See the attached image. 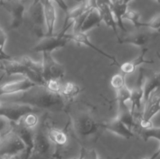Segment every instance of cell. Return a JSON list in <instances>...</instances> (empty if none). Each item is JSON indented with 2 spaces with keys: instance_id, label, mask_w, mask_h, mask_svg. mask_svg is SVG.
<instances>
[{
  "instance_id": "1",
  "label": "cell",
  "mask_w": 160,
  "mask_h": 159,
  "mask_svg": "<svg viewBox=\"0 0 160 159\" xmlns=\"http://www.w3.org/2000/svg\"><path fill=\"white\" fill-rule=\"evenodd\" d=\"M1 101L3 102L27 104L40 111L53 112L61 111L66 104L65 100L60 94L49 91L45 85H36L26 91L6 95Z\"/></svg>"
},
{
  "instance_id": "2",
  "label": "cell",
  "mask_w": 160,
  "mask_h": 159,
  "mask_svg": "<svg viewBox=\"0 0 160 159\" xmlns=\"http://www.w3.org/2000/svg\"><path fill=\"white\" fill-rule=\"evenodd\" d=\"M74 25V22L70 21L67 23H63L62 30L60 32L57 34H52V35H44L41 37L38 43L34 47V51L36 52H52L53 51L59 48H62L67 45L69 41L67 37V31L69 28Z\"/></svg>"
},
{
  "instance_id": "3",
  "label": "cell",
  "mask_w": 160,
  "mask_h": 159,
  "mask_svg": "<svg viewBox=\"0 0 160 159\" xmlns=\"http://www.w3.org/2000/svg\"><path fill=\"white\" fill-rule=\"evenodd\" d=\"M0 62L2 70L6 76L20 74L23 76V77L31 80L38 85H45V81L43 76L27 68L17 60V58L12 57L10 59L0 61Z\"/></svg>"
},
{
  "instance_id": "4",
  "label": "cell",
  "mask_w": 160,
  "mask_h": 159,
  "mask_svg": "<svg viewBox=\"0 0 160 159\" xmlns=\"http://www.w3.org/2000/svg\"><path fill=\"white\" fill-rule=\"evenodd\" d=\"M38 109L27 104L2 101L0 104V116H2L13 124H17L22 118L31 112H39Z\"/></svg>"
},
{
  "instance_id": "5",
  "label": "cell",
  "mask_w": 160,
  "mask_h": 159,
  "mask_svg": "<svg viewBox=\"0 0 160 159\" xmlns=\"http://www.w3.org/2000/svg\"><path fill=\"white\" fill-rule=\"evenodd\" d=\"M26 14L28 16L31 27L34 34L39 38L43 37L45 34V32H44V29H45V24L42 1L32 0L28 9H27Z\"/></svg>"
},
{
  "instance_id": "6",
  "label": "cell",
  "mask_w": 160,
  "mask_h": 159,
  "mask_svg": "<svg viewBox=\"0 0 160 159\" xmlns=\"http://www.w3.org/2000/svg\"><path fill=\"white\" fill-rule=\"evenodd\" d=\"M42 76L45 81L48 80H59L65 75V69L62 64L54 59L51 52H42Z\"/></svg>"
},
{
  "instance_id": "7",
  "label": "cell",
  "mask_w": 160,
  "mask_h": 159,
  "mask_svg": "<svg viewBox=\"0 0 160 159\" xmlns=\"http://www.w3.org/2000/svg\"><path fill=\"white\" fill-rule=\"evenodd\" d=\"M51 143V141L47 136L46 131L42 127L37 126L34 131L33 149L31 157L33 156H37L38 157H46L50 154Z\"/></svg>"
},
{
  "instance_id": "8",
  "label": "cell",
  "mask_w": 160,
  "mask_h": 159,
  "mask_svg": "<svg viewBox=\"0 0 160 159\" xmlns=\"http://www.w3.org/2000/svg\"><path fill=\"white\" fill-rule=\"evenodd\" d=\"M145 74L144 69L140 68L138 80L136 82V87L131 90V97L130 100V110L134 115L136 113H140L144 100V85H145Z\"/></svg>"
},
{
  "instance_id": "9",
  "label": "cell",
  "mask_w": 160,
  "mask_h": 159,
  "mask_svg": "<svg viewBox=\"0 0 160 159\" xmlns=\"http://www.w3.org/2000/svg\"><path fill=\"white\" fill-rule=\"evenodd\" d=\"M73 126L78 135L88 137L95 133L100 126L91 114L84 112L75 118Z\"/></svg>"
},
{
  "instance_id": "10",
  "label": "cell",
  "mask_w": 160,
  "mask_h": 159,
  "mask_svg": "<svg viewBox=\"0 0 160 159\" xmlns=\"http://www.w3.org/2000/svg\"><path fill=\"white\" fill-rule=\"evenodd\" d=\"M102 18L97 9H92L80 17L74 23L75 32L86 33L93 28L99 26L102 23Z\"/></svg>"
},
{
  "instance_id": "11",
  "label": "cell",
  "mask_w": 160,
  "mask_h": 159,
  "mask_svg": "<svg viewBox=\"0 0 160 159\" xmlns=\"http://www.w3.org/2000/svg\"><path fill=\"white\" fill-rule=\"evenodd\" d=\"M4 8L10 14L11 29L14 30L20 27L24 21L27 11L23 0H11Z\"/></svg>"
},
{
  "instance_id": "12",
  "label": "cell",
  "mask_w": 160,
  "mask_h": 159,
  "mask_svg": "<svg viewBox=\"0 0 160 159\" xmlns=\"http://www.w3.org/2000/svg\"><path fill=\"white\" fill-rule=\"evenodd\" d=\"M36 85L38 84L25 77L19 80L6 83L0 85V98L6 95H12L26 91Z\"/></svg>"
},
{
  "instance_id": "13",
  "label": "cell",
  "mask_w": 160,
  "mask_h": 159,
  "mask_svg": "<svg viewBox=\"0 0 160 159\" xmlns=\"http://www.w3.org/2000/svg\"><path fill=\"white\" fill-rule=\"evenodd\" d=\"M67 37H68L69 41H73L76 43L80 44V45H83L84 46L88 47V48H92V50H94L95 51H96L97 53H98L99 55H102L104 57L107 58L109 60L112 62V65H117V66L120 67V64L119 63V62L117 61V59H116V57L111 55L110 54H108L106 51H102V50L100 49L99 48H98L97 46H95L93 43L90 41L88 36L87 35L86 33H82L79 32V31H77V32H73V34H67Z\"/></svg>"
},
{
  "instance_id": "14",
  "label": "cell",
  "mask_w": 160,
  "mask_h": 159,
  "mask_svg": "<svg viewBox=\"0 0 160 159\" xmlns=\"http://www.w3.org/2000/svg\"><path fill=\"white\" fill-rule=\"evenodd\" d=\"M144 105L145 108L140 118L144 121H152L153 117L160 112V88L150 94Z\"/></svg>"
},
{
  "instance_id": "15",
  "label": "cell",
  "mask_w": 160,
  "mask_h": 159,
  "mask_svg": "<svg viewBox=\"0 0 160 159\" xmlns=\"http://www.w3.org/2000/svg\"><path fill=\"white\" fill-rule=\"evenodd\" d=\"M43 6L44 18L45 24V34L49 36L54 34L55 26H56L57 13L55 4L50 0H41Z\"/></svg>"
},
{
  "instance_id": "16",
  "label": "cell",
  "mask_w": 160,
  "mask_h": 159,
  "mask_svg": "<svg viewBox=\"0 0 160 159\" xmlns=\"http://www.w3.org/2000/svg\"><path fill=\"white\" fill-rule=\"evenodd\" d=\"M101 127L108 131L113 132L116 135L124 139H131L134 137L135 134L131 129H130L118 117L112 118L107 123L99 124Z\"/></svg>"
},
{
  "instance_id": "17",
  "label": "cell",
  "mask_w": 160,
  "mask_h": 159,
  "mask_svg": "<svg viewBox=\"0 0 160 159\" xmlns=\"http://www.w3.org/2000/svg\"><path fill=\"white\" fill-rule=\"evenodd\" d=\"M111 6L112 4H109V3H99L97 5V9L101 16L102 21L104 22L106 26L112 30V31L117 36V40H118L120 38V37L118 36V31H117L118 26H117V23L114 18Z\"/></svg>"
},
{
  "instance_id": "18",
  "label": "cell",
  "mask_w": 160,
  "mask_h": 159,
  "mask_svg": "<svg viewBox=\"0 0 160 159\" xmlns=\"http://www.w3.org/2000/svg\"><path fill=\"white\" fill-rule=\"evenodd\" d=\"M148 49L147 48H142V51L139 54V55L137 58H135L133 60L130 61V62H126L123 64H120V68L121 70L122 73L123 75L131 74L134 73L136 70V68L138 67L139 65H142V64H153L154 61L153 60H148L145 59V54Z\"/></svg>"
},
{
  "instance_id": "19",
  "label": "cell",
  "mask_w": 160,
  "mask_h": 159,
  "mask_svg": "<svg viewBox=\"0 0 160 159\" xmlns=\"http://www.w3.org/2000/svg\"><path fill=\"white\" fill-rule=\"evenodd\" d=\"M149 34L142 31H136L131 34H128L125 37H120L118 39V42L120 44H130V45H135V46L145 48V45L148 43L150 41Z\"/></svg>"
},
{
  "instance_id": "20",
  "label": "cell",
  "mask_w": 160,
  "mask_h": 159,
  "mask_svg": "<svg viewBox=\"0 0 160 159\" xmlns=\"http://www.w3.org/2000/svg\"><path fill=\"white\" fill-rule=\"evenodd\" d=\"M46 133L51 143L56 146H65L68 142V135L62 129L52 127L47 129Z\"/></svg>"
},
{
  "instance_id": "21",
  "label": "cell",
  "mask_w": 160,
  "mask_h": 159,
  "mask_svg": "<svg viewBox=\"0 0 160 159\" xmlns=\"http://www.w3.org/2000/svg\"><path fill=\"white\" fill-rule=\"evenodd\" d=\"M160 88V72L156 73L149 79H145V85H144V100L143 103L145 104L147 100L149 98L150 94L157 89Z\"/></svg>"
},
{
  "instance_id": "22",
  "label": "cell",
  "mask_w": 160,
  "mask_h": 159,
  "mask_svg": "<svg viewBox=\"0 0 160 159\" xmlns=\"http://www.w3.org/2000/svg\"><path fill=\"white\" fill-rule=\"evenodd\" d=\"M117 91V100L119 104V110H125L130 108L128 103L130 102L131 97V89L125 84L123 87Z\"/></svg>"
},
{
  "instance_id": "23",
  "label": "cell",
  "mask_w": 160,
  "mask_h": 159,
  "mask_svg": "<svg viewBox=\"0 0 160 159\" xmlns=\"http://www.w3.org/2000/svg\"><path fill=\"white\" fill-rule=\"evenodd\" d=\"M81 93V87L73 82H67L65 85L62 86L60 94L64 98L65 101H72L78 97Z\"/></svg>"
},
{
  "instance_id": "24",
  "label": "cell",
  "mask_w": 160,
  "mask_h": 159,
  "mask_svg": "<svg viewBox=\"0 0 160 159\" xmlns=\"http://www.w3.org/2000/svg\"><path fill=\"white\" fill-rule=\"evenodd\" d=\"M17 60L31 71L42 76V62L34 60L28 55H22L17 57Z\"/></svg>"
},
{
  "instance_id": "25",
  "label": "cell",
  "mask_w": 160,
  "mask_h": 159,
  "mask_svg": "<svg viewBox=\"0 0 160 159\" xmlns=\"http://www.w3.org/2000/svg\"><path fill=\"white\" fill-rule=\"evenodd\" d=\"M19 123H21L25 127L31 129H34L39 123V118L38 112H31L23 117Z\"/></svg>"
},
{
  "instance_id": "26",
  "label": "cell",
  "mask_w": 160,
  "mask_h": 159,
  "mask_svg": "<svg viewBox=\"0 0 160 159\" xmlns=\"http://www.w3.org/2000/svg\"><path fill=\"white\" fill-rule=\"evenodd\" d=\"M138 133L145 141L149 139H156L160 142V127H152L148 129H139Z\"/></svg>"
},
{
  "instance_id": "27",
  "label": "cell",
  "mask_w": 160,
  "mask_h": 159,
  "mask_svg": "<svg viewBox=\"0 0 160 159\" xmlns=\"http://www.w3.org/2000/svg\"><path fill=\"white\" fill-rule=\"evenodd\" d=\"M140 14L138 12L135 10H133V9H128V10L126 11V12L124 13V15L123 16V20H129L131 23L134 24V26L135 27L139 28L142 27V22L140 21Z\"/></svg>"
},
{
  "instance_id": "28",
  "label": "cell",
  "mask_w": 160,
  "mask_h": 159,
  "mask_svg": "<svg viewBox=\"0 0 160 159\" xmlns=\"http://www.w3.org/2000/svg\"><path fill=\"white\" fill-rule=\"evenodd\" d=\"M110 84L112 88L115 89L116 90H119V89H120L126 84V82H125V75H123V73L122 74L117 73V74L113 75L112 78H111Z\"/></svg>"
},
{
  "instance_id": "29",
  "label": "cell",
  "mask_w": 160,
  "mask_h": 159,
  "mask_svg": "<svg viewBox=\"0 0 160 159\" xmlns=\"http://www.w3.org/2000/svg\"><path fill=\"white\" fill-rule=\"evenodd\" d=\"M142 27H148L157 33H160V13L155 16L147 23H142Z\"/></svg>"
},
{
  "instance_id": "30",
  "label": "cell",
  "mask_w": 160,
  "mask_h": 159,
  "mask_svg": "<svg viewBox=\"0 0 160 159\" xmlns=\"http://www.w3.org/2000/svg\"><path fill=\"white\" fill-rule=\"evenodd\" d=\"M45 86L49 91L56 94H60L62 86L57 80H48L45 81Z\"/></svg>"
},
{
  "instance_id": "31",
  "label": "cell",
  "mask_w": 160,
  "mask_h": 159,
  "mask_svg": "<svg viewBox=\"0 0 160 159\" xmlns=\"http://www.w3.org/2000/svg\"><path fill=\"white\" fill-rule=\"evenodd\" d=\"M12 128V123L2 116H0V134L6 135Z\"/></svg>"
},
{
  "instance_id": "32",
  "label": "cell",
  "mask_w": 160,
  "mask_h": 159,
  "mask_svg": "<svg viewBox=\"0 0 160 159\" xmlns=\"http://www.w3.org/2000/svg\"><path fill=\"white\" fill-rule=\"evenodd\" d=\"M50 1L54 3V4L56 3L61 9H62L65 12V13H67L68 12L69 7L67 6V2H65V0H50Z\"/></svg>"
},
{
  "instance_id": "33",
  "label": "cell",
  "mask_w": 160,
  "mask_h": 159,
  "mask_svg": "<svg viewBox=\"0 0 160 159\" xmlns=\"http://www.w3.org/2000/svg\"><path fill=\"white\" fill-rule=\"evenodd\" d=\"M159 155H160V145H159V147L158 148L157 151H156V152L152 154V155L150 156V157H144L143 159H156Z\"/></svg>"
},
{
  "instance_id": "34",
  "label": "cell",
  "mask_w": 160,
  "mask_h": 159,
  "mask_svg": "<svg viewBox=\"0 0 160 159\" xmlns=\"http://www.w3.org/2000/svg\"><path fill=\"white\" fill-rule=\"evenodd\" d=\"M85 154H86V151L84 150V148H82V149H81V154H80L79 157H77V158H74V159H84Z\"/></svg>"
},
{
  "instance_id": "35",
  "label": "cell",
  "mask_w": 160,
  "mask_h": 159,
  "mask_svg": "<svg viewBox=\"0 0 160 159\" xmlns=\"http://www.w3.org/2000/svg\"><path fill=\"white\" fill-rule=\"evenodd\" d=\"M10 1L11 0H0V5L2 6L3 7H5V6H6Z\"/></svg>"
},
{
  "instance_id": "36",
  "label": "cell",
  "mask_w": 160,
  "mask_h": 159,
  "mask_svg": "<svg viewBox=\"0 0 160 159\" xmlns=\"http://www.w3.org/2000/svg\"><path fill=\"white\" fill-rule=\"evenodd\" d=\"M156 55H157V57H158V59H159V61H160V53L159 52V51H156Z\"/></svg>"
},
{
  "instance_id": "37",
  "label": "cell",
  "mask_w": 160,
  "mask_h": 159,
  "mask_svg": "<svg viewBox=\"0 0 160 159\" xmlns=\"http://www.w3.org/2000/svg\"><path fill=\"white\" fill-rule=\"evenodd\" d=\"M5 135H2V134H0V143H1V141H2V138H3V137H4Z\"/></svg>"
},
{
  "instance_id": "38",
  "label": "cell",
  "mask_w": 160,
  "mask_h": 159,
  "mask_svg": "<svg viewBox=\"0 0 160 159\" xmlns=\"http://www.w3.org/2000/svg\"><path fill=\"white\" fill-rule=\"evenodd\" d=\"M155 1H156V2L159 3V4H160V0H155Z\"/></svg>"
},
{
  "instance_id": "39",
  "label": "cell",
  "mask_w": 160,
  "mask_h": 159,
  "mask_svg": "<svg viewBox=\"0 0 160 159\" xmlns=\"http://www.w3.org/2000/svg\"><path fill=\"white\" fill-rule=\"evenodd\" d=\"M111 1H112V3H113V2H115V1H116V0H111Z\"/></svg>"
},
{
  "instance_id": "40",
  "label": "cell",
  "mask_w": 160,
  "mask_h": 159,
  "mask_svg": "<svg viewBox=\"0 0 160 159\" xmlns=\"http://www.w3.org/2000/svg\"><path fill=\"white\" fill-rule=\"evenodd\" d=\"M76 1H78V2H81V0H76Z\"/></svg>"
}]
</instances>
